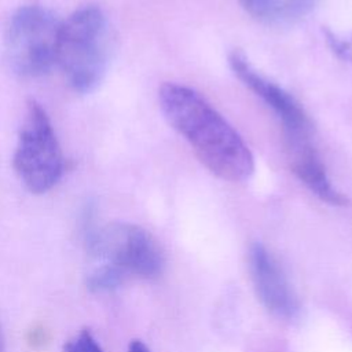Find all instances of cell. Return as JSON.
<instances>
[{"instance_id": "1", "label": "cell", "mask_w": 352, "mask_h": 352, "mask_svg": "<svg viewBox=\"0 0 352 352\" xmlns=\"http://www.w3.org/2000/svg\"><path fill=\"white\" fill-rule=\"evenodd\" d=\"M158 100L169 125L213 175L228 182H243L252 176L254 158L248 144L197 91L166 82L158 91Z\"/></svg>"}, {"instance_id": "2", "label": "cell", "mask_w": 352, "mask_h": 352, "mask_svg": "<svg viewBox=\"0 0 352 352\" xmlns=\"http://www.w3.org/2000/svg\"><path fill=\"white\" fill-rule=\"evenodd\" d=\"M107 58V18L98 6H82L62 21L56 65L76 92L87 94L98 87L106 72Z\"/></svg>"}, {"instance_id": "3", "label": "cell", "mask_w": 352, "mask_h": 352, "mask_svg": "<svg viewBox=\"0 0 352 352\" xmlns=\"http://www.w3.org/2000/svg\"><path fill=\"white\" fill-rule=\"evenodd\" d=\"M60 23L56 15L38 4L18 8L4 36V59L8 69L23 78L45 74L56 63Z\"/></svg>"}, {"instance_id": "4", "label": "cell", "mask_w": 352, "mask_h": 352, "mask_svg": "<svg viewBox=\"0 0 352 352\" xmlns=\"http://www.w3.org/2000/svg\"><path fill=\"white\" fill-rule=\"evenodd\" d=\"M82 234L87 249L125 278L150 279L162 271L164 257L160 246L146 230L136 224L113 223L98 228L87 213Z\"/></svg>"}, {"instance_id": "5", "label": "cell", "mask_w": 352, "mask_h": 352, "mask_svg": "<svg viewBox=\"0 0 352 352\" xmlns=\"http://www.w3.org/2000/svg\"><path fill=\"white\" fill-rule=\"evenodd\" d=\"M14 169L34 194L50 191L63 173L62 150L47 111L30 100L18 135L14 153Z\"/></svg>"}, {"instance_id": "6", "label": "cell", "mask_w": 352, "mask_h": 352, "mask_svg": "<svg viewBox=\"0 0 352 352\" xmlns=\"http://www.w3.org/2000/svg\"><path fill=\"white\" fill-rule=\"evenodd\" d=\"M228 63L234 74L279 118L285 142L312 138V124L308 114L289 92L260 74L239 51L230 54Z\"/></svg>"}, {"instance_id": "7", "label": "cell", "mask_w": 352, "mask_h": 352, "mask_svg": "<svg viewBox=\"0 0 352 352\" xmlns=\"http://www.w3.org/2000/svg\"><path fill=\"white\" fill-rule=\"evenodd\" d=\"M249 268L260 301L274 315L292 319L298 314V298L276 258L261 243L249 250Z\"/></svg>"}, {"instance_id": "8", "label": "cell", "mask_w": 352, "mask_h": 352, "mask_svg": "<svg viewBox=\"0 0 352 352\" xmlns=\"http://www.w3.org/2000/svg\"><path fill=\"white\" fill-rule=\"evenodd\" d=\"M285 146L292 172L311 192L334 206L348 204V198L333 186L312 139L285 143Z\"/></svg>"}, {"instance_id": "9", "label": "cell", "mask_w": 352, "mask_h": 352, "mask_svg": "<svg viewBox=\"0 0 352 352\" xmlns=\"http://www.w3.org/2000/svg\"><path fill=\"white\" fill-rule=\"evenodd\" d=\"M253 18L271 25L294 23L307 16L316 0H239Z\"/></svg>"}, {"instance_id": "10", "label": "cell", "mask_w": 352, "mask_h": 352, "mask_svg": "<svg viewBox=\"0 0 352 352\" xmlns=\"http://www.w3.org/2000/svg\"><path fill=\"white\" fill-rule=\"evenodd\" d=\"M126 278L114 267L109 264H100L98 268L94 270V272L88 276L87 285L88 289L96 293L102 292H110L120 286Z\"/></svg>"}, {"instance_id": "11", "label": "cell", "mask_w": 352, "mask_h": 352, "mask_svg": "<svg viewBox=\"0 0 352 352\" xmlns=\"http://www.w3.org/2000/svg\"><path fill=\"white\" fill-rule=\"evenodd\" d=\"M65 352H103L91 331L82 330L65 344Z\"/></svg>"}, {"instance_id": "12", "label": "cell", "mask_w": 352, "mask_h": 352, "mask_svg": "<svg viewBox=\"0 0 352 352\" xmlns=\"http://www.w3.org/2000/svg\"><path fill=\"white\" fill-rule=\"evenodd\" d=\"M327 40L338 56L344 59H352V40L346 41L342 38H337L331 33H327Z\"/></svg>"}, {"instance_id": "13", "label": "cell", "mask_w": 352, "mask_h": 352, "mask_svg": "<svg viewBox=\"0 0 352 352\" xmlns=\"http://www.w3.org/2000/svg\"><path fill=\"white\" fill-rule=\"evenodd\" d=\"M128 352H150L148 348L139 340H133L131 344H129V348H128Z\"/></svg>"}, {"instance_id": "14", "label": "cell", "mask_w": 352, "mask_h": 352, "mask_svg": "<svg viewBox=\"0 0 352 352\" xmlns=\"http://www.w3.org/2000/svg\"><path fill=\"white\" fill-rule=\"evenodd\" d=\"M0 352H7V349H6V338H4V333H3L1 324H0Z\"/></svg>"}]
</instances>
